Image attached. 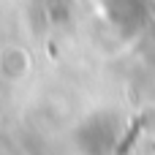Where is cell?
Wrapping results in <instances>:
<instances>
[{"instance_id": "obj_1", "label": "cell", "mask_w": 155, "mask_h": 155, "mask_svg": "<svg viewBox=\"0 0 155 155\" xmlns=\"http://www.w3.org/2000/svg\"><path fill=\"white\" fill-rule=\"evenodd\" d=\"M117 142V128L109 117H90L79 128V147L87 155H109Z\"/></svg>"}]
</instances>
